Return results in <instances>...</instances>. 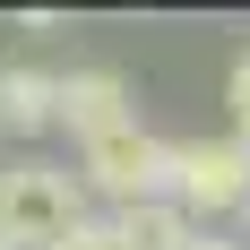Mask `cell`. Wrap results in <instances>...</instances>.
I'll return each mask as SVG.
<instances>
[{
	"label": "cell",
	"instance_id": "cell-7",
	"mask_svg": "<svg viewBox=\"0 0 250 250\" xmlns=\"http://www.w3.org/2000/svg\"><path fill=\"white\" fill-rule=\"evenodd\" d=\"M225 104H233V138L250 147V52L233 61V78H225Z\"/></svg>",
	"mask_w": 250,
	"mask_h": 250
},
{
	"label": "cell",
	"instance_id": "cell-5",
	"mask_svg": "<svg viewBox=\"0 0 250 250\" xmlns=\"http://www.w3.org/2000/svg\"><path fill=\"white\" fill-rule=\"evenodd\" d=\"M61 121V69H0V129H52Z\"/></svg>",
	"mask_w": 250,
	"mask_h": 250
},
{
	"label": "cell",
	"instance_id": "cell-6",
	"mask_svg": "<svg viewBox=\"0 0 250 250\" xmlns=\"http://www.w3.org/2000/svg\"><path fill=\"white\" fill-rule=\"evenodd\" d=\"M112 233H121V250H181V242H190V216H181L173 199H155V207H112Z\"/></svg>",
	"mask_w": 250,
	"mask_h": 250
},
{
	"label": "cell",
	"instance_id": "cell-4",
	"mask_svg": "<svg viewBox=\"0 0 250 250\" xmlns=\"http://www.w3.org/2000/svg\"><path fill=\"white\" fill-rule=\"evenodd\" d=\"M112 121H138V104H129V78L121 69H61V129H69L78 147Z\"/></svg>",
	"mask_w": 250,
	"mask_h": 250
},
{
	"label": "cell",
	"instance_id": "cell-2",
	"mask_svg": "<svg viewBox=\"0 0 250 250\" xmlns=\"http://www.w3.org/2000/svg\"><path fill=\"white\" fill-rule=\"evenodd\" d=\"M78 181L104 190L112 207H155L173 199V138H155L147 121H112L78 147Z\"/></svg>",
	"mask_w": 250,
	"mask_h": 250
},
{
	"label": "cell",
	"instance_id": "cell-10",
	"mask_svg": "<svg viewBox=\"0 0 250 250\" xmlns=\"http://www.w3.org/2000/svg\"><path fill=\"white\" fill-rule=\"evenodd\" d=\"M242 225H250V199H242Z\"/></svg>",
	"mask_w": 250,
	"mask_h": 250
},
{
	"label": "cell",
	"instance_id": "cell-11",
	"mask_svg": "<svg viewBox=\"0 0 250 250\" xmlns=\"http://www.w3.org/2000/svg\"><path fill=\"white\" fill-rule=\"evenodd\" d=\"M0 250H9V242H0Z\"/></svg>",
	"mask_w": 250,
	"mask_h": 250
},
{
	"label": "cell",
	"instance_id": "cell-9",
	"mask_svg": "<svg viewBox=\"0 0 250 250\" xmlns=\"http://www.w3.org/2000/svg\"><path fill=\"white\" fill-rule=\"evenodd\" d=\"M181 250H242V242H225V233H207V225H190V242Z\"/></svg>",
	"mask_w": 250,
	"mask_h": 250
},
{
	"label": "cell",
	"instance_id": "cell-1",
	"mask_svg": "<svg viewBox=\"0 0 250 250\" xmlns=\"http://www.w3.org/2000/svg\"><path fill=\"white\" fill-rule=\"evenodd\" d=\"M69 225H86V181L69 164H43V155L0 164V242L9 250H61Z\"/></svg>",
	"mask_w": 250,
	"mask_h": 250
},
{
	"label": "cell",
	"instance_id": "cell-3",
	"mask_svg": "<svg viewBox=\"0 0 250 250\" xmlns=\"http://www.w3.org/2000/svg\"><path fill=\"white\" fill-rule=\"evenodd\" d=\"M250 199V147L242 138H173V207L190 225H216V216H242Z\"/></svg>",
	"mask_w": 250,
	"mask_h": 250
},
{
	"label": "cell",
	"instance_id": "cell-8",
	"mask_svg": "<svg viewBox=\"0 0 250 250\" xmlns=\"http://www.w3.org/2000/svg\"><path fill=\"white\" fill-rule=\"evenodd\" d=\"M61 250H121V233H112V216H86V225H69Z\"/></svg>",
	"mask_w": 250,
	"mask_h": 250
}]
</instances>
